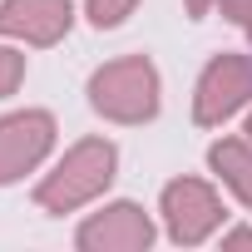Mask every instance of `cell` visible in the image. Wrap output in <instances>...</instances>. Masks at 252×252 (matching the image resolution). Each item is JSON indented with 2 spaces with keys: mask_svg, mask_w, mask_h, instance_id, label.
Listing matches in <instances>:
<instances>
[{
  "mask_svg": "<svg viewBox=\"0 0 252 252\" xmlns=\"http://www.w3.org/2000/svg\"><path fill=\"white\" fill-rule=\"evenodd\" d=\"M114 173H119V149H114L109 139H79V144H69L64 158L35 183V203H40L45 213H55V218L79 213V208H89V203L114 183Z\"/></svg>",
  "mask_w": 252,
  "mask_h": 252,
  "instance_id": "obj_1",
  "label": "cell"
},
{
  "mask_svg": "<svg viewBox=\"0 0 252 252\" xmlns=\"http://www.w3.org/2000/svg\"><path fill=\"white\" fill-rule=\"evenodd\" d=\"M89 109L109 124H149L163 104V84L149 55H119L89 74Z\"/></svg>",
  "mask_w": 252,
  "mask_h": 252,
  "instance_id": "obj_2",
  "label": "cell"
},
{
  "mask_svg": "<svg viewBox=\"0 0 252 252\" xmlns=\"http://www.w3.org/2000/svg\"><path fill=\"white\" fill-rule=\"evenodd\" d=\"M252 104V55L222 50L203 64L198 84H193V124L203 129H222L232 114H242Z\"/></svg>",
  "mask_w": 252,
  "mask_h": 252,
  "instance_id": "obj_3",
  "label": "cell"
},
{
  "mask_svg": "<svg viewBox=\"0 0 252 252\" xmlns=\"http://www.w3.org/2000/svg\"><path fill=\"white\" fill-rule=\"evenodd\" d=\"M158 213H163V227H168V237H173L178 247L208 242V237L222 227V218H227L218 188L203 183V178H173V183H163Z\"/></svg>",
  "mask_w": 252,
  "mask_h": 252,
  "instance_id": "obj_4",
  "label": "cell"
},
{
  "mask_svg": "<svg viewBox=\"0 0 252 252\" xmlns=\"http://www.w3.org/2000/svg\"><path fill=\"white\" fill-rule=\"evenodd\" d=\"M55 149V114L50 109H15L0 119V188L35 173Z\"/></svg>",
  "mask_w": 252,
  "mask_h": 252,
  "instance_id": "obj_5",
  "label": "cell"
},
{
  "mask_svg": "<svg viewBox=\"0 0 252 252\" xmlns=\"http://www.w3.org/2000/svg\"><path fill=\"white\" fill-rule=\"evenodd\" d=\"M74 242L84 252H144L154 242V218L129 203V198H119V203H104L99 213H89L74 232Z\"/></svg>",
  "mask_w": 252,
  "mask_h": 252,
  "instance_id": "obj_6",
  "label": "cell"
},
{
  "mask_svg": "<svg viewBox=\"0 0 252 252\" xmlns=\"http://www.w3.org/2000/svg\"><path fill=\"white\" fill-rule=\"evenodd\" d=\"M74 25V0H0V40L15 45H60Z\"/></svg>",
  "mask_w": 252,
  "mask_h": 252,
  "instance_id": "obj_7",
  "label": "cell"
},
{
  "mask_svg": "<svg viewBox=\"0 0 252 252\" xmlns=\"http://www.w3.org/2000/svg\"><path fill=\"white\" fill-rule=\"evenodd\" d=\"M208 168H213V178H218L237 203L252 208V139H247V134H242V139H218V144L208 149Z\"/></svg>",
  "mask_w": 252,
  "mask_h": 252,
  "instance_id": "obj_8",
  "label": "cell"
},
{
  "mask_svg": "<svg viewBox=\"0 0 252 252\" xmlns=\"http://www.w3.org/2000/svg\"><path fill=\"white\" fill-rule=\"evenodd\" d=\"M139 10V0H84V15H89V25L94 30H114V25H124Z\"/></svg>",
  "mask_w": 252,
  "mask_h": 252,
  "instance_id": "obj_9",
  "label": "cell"
},
{
  "mask_svg": "<svg viewBox=\"0 0 252 252\" xmlns=\"http://www.w3.org/2000/svg\"><path fill=\"white\" fill-rule=\"evenodd\" d=\"M25 84V55L15 45H0V99H10Z\"/></svg>",
  "mask_w": 252,
  "mask_h": 252,
  "instance_id": "obj_10",
  "label": "cell"
},
{
  "mask_svg": "<svg viewBox=\"0 0 252 252\" xmlns=\"http://www.w3.org/2000/svg\"><path fill=\"white\" fill-rule=\"evenodd\" d=\"M218 10H222V20H232L237 30L252 35V0H218Z\"/></svg>",
  "mask_w": 252,
  "mask_h": 252,
  "instance_id": "obj_11",
  "label": "cell"
},
{
  "mask_svg": "<svg viewBox=\"0 0 252 252\" xmlns=\"http://www.w3.org/2000/svg\"><path fill=\"white\" fill-rule=\"evenodd\" d=\"M222 247H252V227H232V232H222Z\"/></svg>",
  "mask_w": 252,
  "mask_h": 252,
  "instance_id": "obj_12",
  "label": "cell"
},
{
  "mask_svg": "<svg viewBox=\"0 0 252 252\" xmlns=\"http://www.w3.org/2000/svg\"><path fill=\"white\" fill-rule=\"evenodd\" d=\"M183 5H188V15H193V20H203V15H213L218 0H183Z\"/></svg>",
  "mask_w": 252,
  "mask_h": 252,
  "instance_id": "obj_13",
  "label": "cell"
},
{
  "mask_svg": "<svg viewBox=\"0 0 252 252\" xmlns=\"http://www.w3.org/2000/svg\"><path fill=\"white\" fill-rule=\"evenodd\" d=\"M242 134H247V139H252V114H247V129H242Z\"/></svg>",
  "mask_w": 252,
  "mask_h": 252,
  "instance_id": "obj_14",
  "label": "cell"
}]
</instances>
